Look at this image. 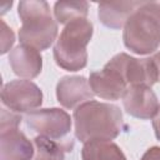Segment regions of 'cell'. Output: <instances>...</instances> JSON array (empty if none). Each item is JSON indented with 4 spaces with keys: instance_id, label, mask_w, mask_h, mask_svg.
<instances>
[{
    "instance_id": "6da1fadb",
    "label": "cell",
    "mask_w": 160,
    "mask_h": 160,
    "mask_svg": "<svg viewBox=\"0 0 160 160\" xmlns=\"http://www.w3.org/2000/svg\"><path fill=\"white\" fill-rule=\"evenodd\" d=\"M74 121L75 135L84 144L110 141L120 134L122 115L116 105L90 100L75 109Z\"/></svg>"
},
{
    "instance_id": "5bb4252c",
    "label": "cell",
    "mask_w": 160,
    "mask_h": 160,
    "mask_svg": "<svg viewBox=\"0 0 160 160\" xmlns=\"http://www.w3.org/2000/svg\"><path fill=\"white\" fill-rule=\"evenodd\" d=\"M72 140L58 141L46 136H36L34 139L35 152L31 160H64V151H71Z\"/></svg>"
},
{
    "instance_id": "8fae6325",
    "label": "cell",
    "mask_w": 160,
    "mask_h": 160,
    "mask_svg": "<svg viewBox=\"0 0 160 160\" xmlns=\"http://www.w3.org/2000/svg\"><path fill=\"white\" fill-rule=\"evenodd\" d=\"M89 84L95 95L106 100H118L122 98L128 89V84L120 72L106 65L102 70L90 74Z\"/></svg>"
},
{
    "instance_id": "ffe728a7",
    "label": "cell",
    "mask_w": 160,
    "mask_h": 160,
    "mask_svg": "<svg viewBox=\"0 0 160 160\" xmlns=\"http://www.w3.org/2000/svg\"><path fill=\"white\" fill-rule=\"evenodd\" d=\"M152 61L155 64V68H156V72H158V81H160V52L155 54L152 58Z\"/></svg>"
},
{
    "instance_id": "277c9868",
    "label": "cell",
    "mask_w": 160,
    "mask_h": 160,
    "mask_svg": "<svg viewBox=\"0 0 160 160\" xmlns=\"http://www.w3.org/2000/svg\"><path fill=\"white\" fill-rule=\"evenodd\" d=\"M92 36V24L84 19H76L66 24L56 40L54 58L59 66L76 71L86 65V45Z\"/></svg>"
},
{
    "instance_id": "d6986e66",
    "label": "cell",
    "mask_w": 160,
    "mask_h": 160,
    "mask_svg": "<svg viewBox=\"0 0 160 160\" xmlns=\"http://www.w3.org/2000/svg\"><path fill=\"white\" fill-rule=\"evenodd\" d=\"M152 119H154L152 120V126H154V130H155V135L160 140V109H159V111L156 112V115Z\"/></svg>"
},
{
    "instance_id": "9a60e30c",
    "label": "cell",
    "mask_w": 160,
    "mask_h": 160,
    "mask_svg": "<svg viewBox=\"0 0 160 160\" xmlns=\"http://www.w3.org/2000/svg\"><path fill=\"white\" fill-rule=\"evenodd\" d=\"M81 158L82 160H126L121 149L111 141L85 142Z\"/></svg>"
},
{
    "instance_id": "7c38bea8",
    "label": "cell",
    "mask_w": 160,
    "mask_h": 160,
    "mask_svg": "<svg viewBox=\"0 0 160 160\" xmlns=\"http://www.w3.org/2000/svg\"><path fill=\"white\" fill-rule=\"evenodd\" d=\"M9 62L16 75L26 79L38 76L42 68V59L39 50L24 44L10 51Z\"/></svg>"
},
{
    "instance_id": "4fadbf2b",
    "label": "cell",
    "mask_w": 160,
    "mask_h": 160,
    "mask_svg": "<svg viewBox=\"0 0 160 160\" xmlns=\"http://www.w3.org/2000/svg\"><path fill=\"white\" fill-rule=\"evenodd\" d=\"M141 1H121V2H102L99 5L100 21L111 29H120L126 24L132 12L140 8Z\"/></svg>"
},
{
    "instance_id": "ac0fdd59",
    "label": "cell",
    "mask_w": 160,
    "mask_h": 160,
    "mask_svg": "<svg viewBox=\"0 0 160 160\" xmlns=\"http://www.w3.org/2000/svg\"><path fill=\"white\" fill-rule=\"evenodd\" d=\"M140 160H160V148L159 146H154L150 148Z\"/></svg>"
},
{
    "instance_id": "8992f818",
    "label": "cell",
    "mask_w": 160,
    "mask_h": 160,
    "mask_svg": "<svg viewBox=\"0 0 160 160\" xmlns=\"http://www.w3.org/2000/svg\"><path fill=\"white\" fill-rule=\"evenodd\" d=\"M26 124L41 136L58 141L70 140L66 135L71 129V119L65 110L58 108L32 110L26 115Z\"/></svg>"
},
{
    "instance_id": "5b68a950",
    "label": "cell",
    "mask_w": 160,
    "mask_h": 160,
    "mask_svg": "<svg viewBox=\"0 0 160 160\" xmlns=\"http://www.w3.org/2000/svg\"><path fill=\"white\" fill-rule=\"evenodd\" d=\"M21 116L2 109L0 120V160H31L34 145L18 129Z\"/></svg>"
},
{
    "instance_id": "e0dca14e",
    "label": "cell",
    "mask_w": 160,
    "mask_h": 160,
    "mask_svg": "<svg viewBox=\"0 0 160 160\" xmlns=\"http://www.w3.org/2000/svg\"><path fill=\"white\" fill-rule=\"evenodd\" d=\"M0 38H1V54H5L12 46L15 38H14L12 30L5 24L4 20H1V35H0Z\"/></svg>"
},
{
    "instance_id": "9c48e42d",
    "label": "cell",
    "mask_w": 160,
    "mask_h": 160,
    "mask_svg": "<svg viewBox=\"0 0 160 160\" xmlns=\"http://www.w3.org/2000/svg\"><path fill=\"white\" fill-rule=\"evenodd\" d=\"M122 104L128 114L139 119H150L160 109L159 100L150 86L131 85L122 95Z\"/></svg>"
},
{
    "instance_id": "52a82bcc",
    "label": "cell",
    "mask_w": 160,
    "mask_h": 160,
    "mask_svg": "<svg viewBox=\"0 0 160 160\" xmlns=\"http://www.w3.org/2000/svg\"><path fill=\"white\" fill-rule=\"evenodd\" d=\"M106 66L115 69L124 78L128 85H146L151 86L158 81V72L151 58L135 59L128 54H118Z\"/></svg>"
},
{
    "instance_id": "3957f363",
    "label": "cell",
    "mask_w": 160,
    "mask_h": 160,
    "mask_svg": "<svg viewBox=\"0 0 160 160\" xmlns=\"http://www.w3.org/2000/svg\"><path fill=\"white\" fill-rule=\"evenodd\" d=\"M19 16L22 25L19 31L21 44L36 50L48 49L58 35V25L45 1H20Z\"/></svg>"
},
{
    "instance_id": "ba28073f",
    "label": "cell",
    "mask_w": 160,
    "mask_h": 160,
    "mask_svg": "<svg viewBox=\"0 0 160 160\" xmlns=\"http://www.w3.org/2000/svg\"><path fill=\"white\" fill-rule=\"evenodd\" d=\"M2 104L15 112L32 111L42 102V92L30 80H12L1 90Z\"/></svg>"
},
{
    "instance_id": "30bf717a",
    "label": "cell",
    "mask_w": 160,
    "mask_h": 160,
    "mask_svg": "<svg viewBox=\"0 0 160 160\" xmlns=\"http://www.w3.org/2000/svg\"><path fill=\"white\" fill-rule=\"evenodd\" d=\"M94 92L84 76H65L56 86L59 102L68 109H76L81 104L92 100Z\"/></svg>"
},
{
    "instance_id": "2e32d148",
    "label": "cell",
    "mask_w": 160,
    "mask_h": 160,
    "mask_svg": "<svg viewBox=\"0 0 160 160\" xmlns=\"http://www.w3.org/2000/svg\"><path fill=\"white\" fill-rule=\"evenodd\" d=\"M88 2L85 1H59L55 4V18L60 24H69L76 19H84L88 14Z\"/></svg>"
},
{
    "instance_id": "7a4b0ae2",
    "label": "cell",
    "mask_w": 160,
    "mask_h": 160,
    "mask_svg": "<svg viewBox=\"0 0 160 160\" xmlns=\"http://www.w3.org/2000/svg\"><path fill=\"white\" fill-rule=\"evenodd\" d=\"M124 42L139 55L154 52L160 44V4L144 2L128 19Z\"/></svg>"
}]
</instances>
